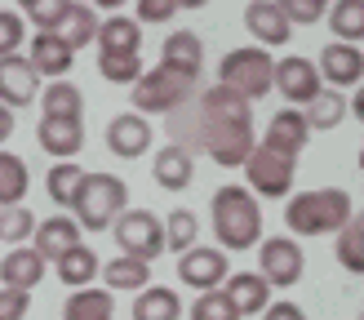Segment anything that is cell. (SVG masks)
<instances>
[{
	"label": "cell",
	"mask_w": 364,
	"mask_h": 320,
	"mask_svg": "<svg viewBox=\"0 0 364 320\" xmlns=\"http://www.w3.org/2000/svg\"><path fill=\"white\" fill-rule=\"evenodd\" d=\"M253 102H245L240 94L213 85V89H200L196 102L178 107L173 112V138L182 151H205L213 165H245V156L253 151Z\"/></svg>",
	"instance_id": "obj_1"
},
{
	"label": "cell",
	"mask_w": 364,
	"mask_h": 320,
	"mask_svg": "<svg viewBox=\"0 0 364 320\" xmlns=\"http://www.w3.org/2000/svg\"><path fill=\"white\" fill-rule=\"evenodd\" d=\"M209 218H213V236L223 245V254L227 249L231 254H245V249H253L262 236V205H258V196L240 183H227V187L213 191Z\"/></svg>",
	"instance_id": "obj_2"
},
{
	"label": "cell",
	"mask_w": 364,
	"mask_h": 320,
	"mask_svg": "<svg viewBox=\"0 0 364 320\" xmlns=\"http://www.w3.org/2000/svg\"><path fill=\"white\" fill-rule=\"evenodd\" d=\"M355 218V201L342 187H316V191H298L284 205V227L294 236H333Z\"/></svg>",
	"instance_id": "obj_3"
},
{
	"label": "cell",
	"mask_w": 364,
	"mask_h": 320,
	"mask_svg": "<svg viewBox=\"0 0 364 320\" xmlns=\"http://www.w3.org/2000/svg\"><path fill=\"white\" fill-rule=\"evenodd\" d=\"M98 71L112 85H134L142 76V27L124 14L98 18Z\"/></svg>",
	"instance_id": "obj_4"
},
{
	"label": "cell",
	"mask_w": 364,
	"mask_h": 320,
	"mask_svg": "<svg viewBox=\"0 0 364 320\" xmlns=\"http://www.w3.org/2000/svg\"><path fill=\"white\" fill-rule=\"evenodd\" d=\"M200 94V80L187 76V71H173V67H151L134 80V112L138 116H173L178 107H187Z\"/></svg>",
	"instance_id": "obj_5"
},
{
	"label": "cell",
	"mask_w": 364,
	"mask_h": 320,
	"mask_svg": "<svg viewBox=\"0 0 364 320\" xmlns=\"http://www.w3.org/2000/svg\"><path fill=\"white\" fill-rule=\"evenodd\" d=\"M124 201H129V187L116 174H85V183L71 201V218H76L80 231H112V223L124 213Z\"/></svg>",
	"instance_id": "obj_6"
},
{
	"label": "cell",
	"mask_w": 364,
	"mask_h": 320,
	"mask_svg": "<svg viewBox=\"0 0 364 320\" xmlns=\"http://www.w3.org/2000/svg\"><path fill=\"white\" fill-rule=\"evenodd\" d=\"M271 53L258 49V45H240V49H227L223 63H218V85L231 89V94H240L245 102L262 98L271 89Z\"/></svg>",
	"instance_id": "obj_7"
},
{
	"label": "cell",
	"mask_w": 364,
	"mask_h": 320,
	"mask_svg": "<svg viewBox=\"0 0 364 320\" xmlns=\"http://www.w3.org/2000/svg\"><path fill=\"white\" fill-rule=\"evenodd\" d=\"M240 169L249 178V191L262 196V201H289V196H294V174H298V165L289 156L262 147V142H253V151L245 156Z\"/></svg>",
	"instance_id": "obj_8"
},
{
	"label": "cell",
	"mask_w": 364,
	"mask_h": 320,
	"mask_svg": "<svg viewBox=\"0 0 364 320\" xmlns=\"http://www.w3.org/2000/svg\"><path fill=\"white\" fill-rule=\"evenodd\" d=\"M112 236L120 245L124 258H138V262H156L165 254V227L151 209H124L120 218L112 223Z\"/></svg>",
	"instance_id": "obj_9"
},
{
	"label": "cell",
	"mask_w": 364,
	"mask_h": 320,
	"mask_svg": "<svg viewBox=\"0 0 364 320\" xmlns=\"http://www.w3.org/2000/svg\"><path fill=\"white\" fill-rule=\"evenodd\" d=\"M306 272L302 245L294 236H267L258 245V276L271 284V289H294Z\"/></svg>",
	"instance_id": "obj_10"
},
{
	"label": "cell",
	"mask_w": 364,
	"mask_h": 320,
	"mask_svg": "<svg viewBox=\"0 0 364 320\" xmlns=\"http://www.w3.org/2000/svg\"><path fill=\"white\" fill-rule=\"evenodd\" d=\"M271 89H280V98L302 112V107L324 89V80H320V71H316L311 58L294 53V58H276V63H271Z\"/></svg>",
	"instance_id": "obj_11"
},
{
	"label": "cell",
	"mask_w": 364,
	"mask_h": 320,
	"mask_svg": "<svg viewBox=\"0 0 364 320\" xmlns=\"http://www.w3.org/2000/svg\"><path fill=\"white\" fill-rule=\"evenodd\" d=\"M227 276H231V262H227L223 249H213V245H191L187 254H178V280L196 294L223 289Z\"/></svg>",
	"instance_id": "obj_12"
},
{
	"label": "cell",
	"mask_w": 364,
	"mask_h": 320,
	"mask_svg": "<svg viewBox=\"0 0 364 320\" xmlns=\"http://www.w3.org/2000/svg\"><path fill=\"white\" fill-rule=\"evenodd\" d=\"M316 71H320V80L329 85V89H355L360 76H364V53H360V45L329 41V45L320 49Z\"/></svg>",
	"instance_id": "obj_13"
},
{
	"label": "cell",
	"mask_w": 364,
	"mask_h": 320,
	"mask_svg": "<svg viewBox=\"0 0 364 320\" xmlns=\"http://www.w3.org/2000/svg\"><path fill=\"white\" fill-rule=\"evenodd\" d=\"M36 94H41V76L31 71V63L18 53H5L0 58V107L23 112L27 102H36Z\"/></svg>",
	"instance_id": "obj_14"
},
{
	"label": "cell",
	"mask_w": 364,
	"mask_h": 320,
	"mask_svg": "<svg viewBox=\"0 0 364 320\" xmlns=\"http://www.w3.org/2000/svg\"><path fill=\"white\" fill-rule=\"evenodd\" d=\"M245 27H249L253 41H258V49H280V45L294 41V27H289V18L280 14L276 0H249Z\"/></svg>",
	"instance_id": "obj_15"
},
{
	"label": "cell",
	"mask_w": 364,
	"mask_h": 320,
	"mask_svg": "<svg viewBox=\"0 0 364 320\" xmlns=\"http://www.w3.org/2000/svg\"><path fill=\"white\" fill-rule=\"evenodd\" d=\"M85 240V231L76 227V218L71 213H53V218H41L31 231V249L41 254L45 262H58L67 249H76Z\"/></svg>",
	"instance_id": "obj_16"
},
{
	"label": "cell",
	"mask_w": 364,
	"mask_h": 320,
	"mask_svg": "<svg viewBox=\"0 0 364 320\" xmlns=\"http://www.w3.org/2000/svg\"><path fill=\"white\" fill-rule=\"evenodd\" d=\"M107 147H112V156H120V160L147 156L151 151V124H147V116H138V112L116 116L112 124H107Z\"/></svg>",
	"instance_id": "obj_17"
},
{
	"label": "cell",
	"mask_w": 364,
	"mask_h": 320,
	"mask_svg": "<svg viewBox=\"0 0 364 320\" xmlns=\"http://www.w3.org/2000/svg\"><path fill=\"white\" fill-rule=\"evenodd\" d=\"M45 272H49V262L36 254L31 245H14L5 258H0V284L5 289H23V294H31L36 284L45 280Z\"/></svg>",
	"instance_id": "obj_18"
},
{
	"label": "cell",
	"mask_w": 364,
	"mask_h": 320,
	"mask_svg": "<svg viewBox=\"0 0 364 320\" xmlns=\"http://www.w3.org/2000/svg\"><path fill=\"white\" fill-rule=\"evenodd\" d=\"M45 31H49V36H58V41H63L71 53H76V49H85V45L98 36V14L89 9V5H80V0H67L63 14L53 18Z\"/></svg>",
	"instance_id": "obj_19"
},
{
	"label": "cell",
	"mask_w": 364,
	"mask_h": 320,
	"mask_svg": "<svg viewBox=\"0 0 364 320\" xmlns=\"http://www.w3.org/2000/svg\"><path fill=\"white\" fill-rule=\"evenodd\" d=\"M306 138H311V129H306L302 112H298V107H284V112L271 116L262 147L280 151V156H289V160H298V156H302V147H306Z\"/></svg>",
	"instance_id": "obj_20"
},
{
	"label": "cell",
	"mask_w": 364,
	"mask_h": 320,
	"mask_svg": "<svg viewBox=\"0 0 364 320\" xmlns=\"http://www.w3.org/2000/svg\"><path fill=\"white\" fill-rule=\"evenodd\" d=\"M223 294H227V302H231V307L240 311V320H245V316H262V311H267L271 284H267L258 272H231V276L223 280Z\"/></svg>",
	"instance_id": "obj_21"
},
{
	"label": "cell",
	"mask_w": 364,
	"mask_h": 320,
	"mask_svg": "<svg viewBox=\"0 0 364 320\" xmlns=\"http://www.w3.org/2000/svg\"><path fill=\"white\" fill-rule=\"evenodd\" d=\"M151 178H156V187H165V191H187L191 178H196V156L182 151L178 142H169V147L156 151V160H151Z\"/></svg>",
	"instance_id": "obj_22"
},
{
	"label": "cell",
	"mask_w": 364,
	"mask_h": 320,
	"mask_svg": "<svg viewBox=\"0 0 364 320\" xmlns=\"http://www.w3.org/2000/svg\"><path fill=\"white\" fill-rule=\"evenodd\" d=\"M27 63H31V71H36L41 80H67V71H71V63H76V58H71V49L58 41V36L36 31Z\"/></svg>",
	"instance_id": "obj_23"
},
{
	"label": "cell",
	"mask_w": 364,
	"mask_h": 320,
	"mask_svg": "<svg viewBox=\"0 0 364 320\" xmlns=\"http://www.w3.org/2000/svg\"><path fill=\"white\" fill-rule=\"evenodd\" d=\"M36 142H41L45 156H53V160H71V156L85 147V124H80V120H49V116H41Z\"/></svg>",
	"instance_id": "obj_24"
},
{
	"label": "cell",
	"mask_w": 364,
	"mask_h": 320,
	"mask_svg": "<svg viewBox=\"0 0 364 320\" xmlns=\"http://www.w3.org/2000/svg\"><path fill=\"white\" fill-rule=\"evenodd\" d=\"M98 276L107 280V294H138L151 284V262H138V258H112L98 267Z\"/></svg>",
	"instance_id": "obj_25"
},
{
	"label": "cell",
	"mask_w": 364,
	"mask_h": 320,
	"mask_svg": "<svg viewBox=\"0 0 364 320\" xmlns=\"http://www.w3.org/2000/svg\"><path fill=\"white\" fill-rule=\"evenodd\" d=\"M98 267H102V262H98V254L80 240L76 249H67V254L53 262V276H58L67 289H89V284L98 280Z\"/></svg>",
	"instance_id": "obj_26"
},
{
	"label": "cell",
	"mask_w": 364,
	"mask_h": 320,
	"mask_svg": "<svg viewBox=\"0 0 364 320\" xmlns=\"http://www.w3.org/2000/svg\"><path fill=\"white\" fill-rule=\"evenodd\" d=\"M36 98H41V112L49 120H80L85 116V94L71 80H49Z\"/></svg>",
	"instance_id": "obj_27"
},
{
	"label": "cell",
	"mask_w": 364,
	"mask_h": 320,
	"mask_svg": "<svg viewBox=\"0 0 364 320\" xmlns=\"http://www.w3.org/2000/svg\"><path fill=\"white\" fill-rule=\"evenodd\" d=\"M160 63L173 67V71H187V76L200 80V67H205V45H200L196 31H173L165 41V53H160Z\"/></svg>",
	"instance_id": "obj_28"
},
{
	"label": "cell",
	"mask_w": 364,
	"mask_h": 320,
	"mask_svg": "<svg viewBox=\"0 0 364 320\" xmlns=\"http://www.w3.org/2000/svg\"><path fill=\"white\" fill-rule=\"evenodd\" d=\"M63 320H116V298L107 289H71V298L63 302Z\"/></svg>",
	"instance_id": "obj_29"
},
{
	"label": "cell",
	"mask_w": 364,
	"mask_h": 320,
	"mask_svg": "<svg viewBox=\"0 0 364 320\" xmlns=\"http://www.w3.org/2000/svg\"><path fill=\"white\" fill-rule=\"evenodd\" d=\"M302 120H306V129H338V124L347 120V94L324 85L320 94L302 107Z\"/></svg>",
	"instance_id": "obj_30"
},
{
	"label": "cell",
	"mask_w": 364,
	"mask_h": 320,
	"mask_svg": "<svg viewBox=\"0 0 364 320\" xmlns=\"http://www.w3.org/2000/svg\"><path fill=\"white\" fill-rule=\"evenodd\" d=\"M27 187H31V169H27V160L0 147V209L23 205V201H27Z\"/></svg>",
	"instance_id": "obj_31"
},
{
	"label": "cell",
	"mask_w": 364,
	"mask_h": 320,
	"mask_svg": "<svg viewBox=\"0 0 364 320\" xmlns=\"http://www.w3.org/2000/svg\"><path fill=\"white\" fill-rule=\"evenodd\" d=\"M134 320H182V302L165 284H147L134 298Z\"/></svg>",
	"instance_id": "obj_32"
},
{
	"label": "cell",
	"mask_w": 364,
	"mask_h": 320,
	"mask_svg": "<svg viewBox=\"0 0 364 320\" xmlns=\"http://www.w3.org/2000/svg\"><path fill=\"white\" fill-rule=\"evenodd\" d=\"M324 18H329V27H333V41L360 45V36H364V0H333Z\"/></svg>",
	"instance_id": "obj_33"
},
{
	"label": "cell",
	"mask_w": 364,
	"mask_h": 320,
	"mask_svg": "<svg viewBox=\"0 0 364 320\" xmlns=\"http://www.w3.org/2000/svg\"><path fill=\"white\" fill-rule=\"evenodd\" d=\"M80 183H85V169H80V165H71V160H63V165H49L45 187H49V201H53V205L71 209V201H76Z\"/></svg>",
	"instance_id": "obj_34"
},
{
	"label": "cell",
	"mask_w": 364,
	"mask_h": 320,
	"mask_svg": "<svg viewBox=\"0 0 364 320\" xmlns=\"http://www.w3.org/2000/svg\"><path fill=\"white\" fill-rule=\"evenodd\" d=\"M338 267L347 276H360L364 272V223H360V213L338 231Z\"/></svg>",
	"instance_id": "obj_35"
},
{
	"label": "cell",
	"mask_w": 364,
	"mask_h": 320,
	"mask_svg": "<svg viewBox=\"0 0 364 320\" xmlns=\"http://www.w3.org/2000/svg\"><path fill=\"white\" fill-rule=\"evenodd\" d=\"M160 227H165V249H173V254H187L196 245V236H200V218L191 209H173Z\"/></svg>",
	"instance_id": "obj_36"
},
{
	"label": "cell",
	"mask_w": 364,
	"mask_h": 320,
	"mask_svg": "<svg viewBox=\"0 0 364 320\" xmlns=\"http://www.w3.org/2000/svg\"><path fill=\"white\" fill-rule=\"evenodd\" d=\"M31 231H36V213L27 205H9V209H0V240H5L9 249L14 245H27L31 240Z\"/></svg>",
	"instance_id": "obj_37"
},
{
	"label": "cell",
	"mask_w": 364,
	"mask_h": 320,
	"mask_svg": "<svg viewBox=\"0 0 364 320\" xmlns=\"http://www.w3.org/2000/svg\"><path fill=\"white\" fill-rule=\"evenodd\" d=\"M191 320H240V311L227 302L223 289H209V294H196V302H191Z\"/></svg>",
	"instance_id": "obj_38"
},
{
	"label": "cell",
	"mask_w": 364,
	"mask_h": 320,
	"mask_svg": "<svg viewBox=\"0 0 364 320\" xmlns=\"http://www.w3.org/2000/svg\"><path fill=\"white\" fill-rule=\"evenodd\" d=\"M276 5L289 18V27H311V23H320V18L329 14L333 0H276Z\"/></svg>",
	"instance_id": "obj_39"
},
{
	"label": "cell",
	"mask_w": 364,
	"mask_h": 320,
	"mask_svg": "<svg viewBox=\"0 0 364 320\" xmlns=\"http://www.w3.org/2000/svg\"><path fill=\"white\" fill-rule=\"evenodd\" d=\"M23 36H27V18L14 14V9H0V58H5V53H18Z\"/></svg>",
	"instance_id": "obj_40"
},
{
	"label": "cell",
	"mask_w": 364,
	"mask_h": 320,
	"mask_svg": "<svg viewBox=\"0 0 364 320\" xmlns=\"http://www.w3.org/2000/svg\"><path fill=\"white\" fill-rule=\"evenodd\" d=\"M182 9H178V0H138V18L134 23H173Z\"/></svg>",
	"instance_id": "obj_41"
},
{
	"label": "cell",
	"mask_w": 364,
	"mask_h": 320,
	"mask_svg": "<svg viewBox=\"0 0 364 320\" xmlns=\"http://www.w3.org/2000/svg\"><path fill=\"white\" fill-rule=\"evenodd\" d=\"M27 307H31V294H23V289H5V284H0V320H23Z\"/></svg>",
	"instance_id": "obj_42"
},
{
	"label": "cell",
	"mask_w": 364,
	"mask_h": 320,
	"mask_svg": "<svg viewBox=\"0 0 364 320\" xmlns=\"http://www.w3.org/2000/svg\"><path fill=\"white\" fill-rule=\"evenodd\" d=\"M262 320H306V316H302V307H298V302H267Z\"/></svg>",
	"instance_id": "obj_43"
},
{
	"label": "cell",
	"mask_w": 364,
	"mask_h": 320,
	"mask_svg": "<svg viewBox=\"0 0 364 320\" xmlns=\"http://www.w3.org/2000/svg\"><path fill=\"white\" fill-rule=\"evenodd\" d=\"M14 134V112H9V107H0V142H5Z\"/></svg>",
	"instance_id": "obj_44"
},
{
	"label": "cell",
	"mask_w": 364,
	"mask_h": 320,
	"mask_svg": "<svg viewBox=\"0 0 364 320\" xmlns=\"http://www.w3.org/2000/svg\"><path fill=\"white\" fill-rule=\"evenodd\" d=\"M124 5H129V0H89V9H124Z\"/></svg>",
	"instance_id": "obj_45"
},
{
	"label": "cell",
	"mask_w": 364,
	"mask_h": 320,
	"mask_svg": "<svg viewBox=\"0 0 364 320\" xmlns=\"http://www.w3.org/2000/svg\"><path fill=\"white\" fill-rule=\"evenodd\" d=\"M209 0H178V9H205Z\"/></svg>",
	"instance_id": "obj_46"
},
{
	"label": "cell",
	"mask_w": 364,
	"mask_h": 320,
	"mask_svg": "<svg viewBox=\"0 0 364 320\" xmlns=\"http://www.w3.org/2000/svg\"><path fill=\"white\" fill-rule=\"evenodd\" d=\"M18 5H23V9H27V14H31V9H36V5H45V0H18Z\"/></svg>",
	"instance_id": "obj_47"
}]
</instances>
